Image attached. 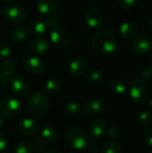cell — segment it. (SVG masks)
<instances>
[{"mask_svg": "<svg viewBox=\"0 0 152 153\" xmlns=\"http://www.w3.org/2000/svg\"><path fill=\"white\" fill-rule=\"evenodd\" d=\"M117 47V39L113 31L108 29L100 30L91 40L92 50L101 56H107L115 52Z\"/></svg>", "mask_w": 152, "mask_h": 153, "instance_id": "cell-1", "label": "cell"}, {"mask_svg": "<svg viewBox=\"0 0 152 153\" xmlns=\"http://www.w3.org/2000/svg\"><path fill=\"white\" fill-rule=\"evenodd\" d=\"M26 105L29 112L36 117H41L47 115L50 107L47 96L41 91H34L31 93L27 100Z\"/></svg>", "mask_w": 152, "mask_h": 153, "instance_id": "cell-2", "label": "cell"}, {"mask_svg": "<svg viewBox=\"0 0 152 153\" xmlns=\"http://www.w3.org/2000/svg\"><path fill=\"white\" fill-rule=\"evenodd\" d=\"M129 95L137 103H143L150 100L151 89L147 81L143 79L133 80L129 86Z\"/></svg>", "mask_w": 152, "mask_h": 153, "instance_id": "cell-3", "label": "cell"}, {"mask_svg": "<svg viewBox=\"0 0 152 153\" xmlns=\"http://www.w3.org/2000/svg\"><path fill=\"white\" fill-rule=\"evenodd\" d=\"M66 143L75 150H83L89 145V135L86 132L78 126L68 128L65 133Z\"/></svg>", "mask_w": 152, "mask_h": 153, "instance_id": "cell-4", "label": "cell"}, {"mask_svg": "<svg viewBox=\"0 0 152 153\" xmlns=\"http://www.w3.org/2000/svg\"><path fill=\"white\" fill-rule=\"evenodd\" d=\"M49 39L52 45L58 49L67 48L73 40L70 31L62 26H56L50 29Z\"/></svg>", "mask_w": 152, "mask_h": 153, "instance_id": "cell-5", "label": "cell"}, {"mask_svg": "<svg viewBox=\"0 0 152 153\" xmlns=\"http://www.w3.org/2000/svg\"><path fill=\"white\" fill-rule=\"evenodd\" d=\"M3 13L7 21L16 25L22 24L27 17L24 7L15 2L7 3L3 8Z\"/></svg>", "mask_w": 152, "mask_h": 153, "instance_id": "cell-6", "label": "cell"}, {"mask_svg": "<svg viewBox=\"0 0 152 153\" xmlns=\"http://www.w3.org/2000/svg\"><path fill=\"white\" fill-rule=\"evenodd\" d=\"M22 101L13 96H5L0 101V113L4 117H13L22 111Z\"/></svg>", "mask_w": 152, "mask_h": 153, "instance_id": "cell-7", "label": "cell"}, {"mask_svg": "<svg viewBox=\"0 0 152 153\" xmlns=\"http://www.w3.org/2000/svg\"><path fill=\"white\" fill-rule=\"evenodd\" d=\"M152 48V39L148 34L136 36L131 45V49L133 54L142 56L150 51Z\"/></svg>", "mask_w": 152, "mask_h": 153, "instance_id": "cell-8", "label": "cell"}, {"mask_svg": "<svg viewBox=\"0 0 152 153\" xmlns=\"http://www.w3.org/2000/svg\"><path fill=\"white\" fill-rule=\"evenodd\" d=\"M9 85L13 94L17 97L26 96L30 90V85L27 80L20 75L13 76L9 82Z\"/></svg>", "mask_w": 152, "mask_h": 153, "instance_id": "cell-9", "label": "cell"}, {"mask_svg": "<svg viewBox=\"0 0 152 153\" xmlns=\"http://www.w3.org/2000/svg\"><path fill=\"white\" fill-rule=\"evenodd\" d=\"M88 68V60L82 56H77L72 59L68 66L69 74L73 77L83 75Z\"/></svg>", "mask_w": 152, "mask_h": 153, "instance_id": "cell-10", "label": "cell"}, {"mask_svg": "<svg viewBox=\"0 0 152 153\" xmlns=\"http://www.w3.org/2000/svg\"><path fill=\"white\" fill-rule=\"evenodd\" d=\"M24 69L31 74H41L46 71L45 63L37 56H28L23 61Z\"/></svg>", "mask_w": 152, "mask_h": 153, "instance_id": "cell-11", "label": "cell"}, {"mask_svg": "<svg viewBox=\"0 0 152 153\" xmlns=\"http://www.w3.org/2000/svg\"><path fill=\"white\" fill-rule=\"evenodd\" d=\"M39 124L32 119L25 117L18 123V130L21 134L26 136H33L39 132Z\"/></svg>", "mask_w": 152, "mask_h": 153, "instance_id": "cell-12", "label": "cell"}, {"mask_svg": "<svg viewBox=\"0 0 152 153\" xmlns=\"http://www.w3.org/2000/svg\"><path fill=\"white\" fill-rule=\"evenodd\" d=\"M85 21L87 25L93 30H99L103 24V15L102 13L97 8H90L85 13Z\"/></svg>", "mask_w": 152, "mask_h": 153, "instance_id": "cell-13", "label": "cell"}, {"mask_svg": "<svg viewBox=\"0 0 152 153\" xmlns=\"http://www.w3.org/2000/svg\"><path fill=\"white\" fill-rule=\"evenodd\" d=\"M107 131V123L102 118L94 119L89 127V134L90 138L94 141L100 140L106 134Z\"/></svg>", "mask_w": 152, "mask_h": 153, "instance_id": "cell-14", "label": "cell"}, {"mask_svg": "<svg viewBox=\"0 0 152 153\" xmlns=\"http://www.w3.org/2000/svg\"><path fill=\"white\" fill-rule=\"evenodd\" d=\"M15 68V64L12 60L6 59L2 62L0 65V84H9L12 77L13 76Z\"/></svg>", "mask_w": 152, "mask_h": 153, "instance_id": "cell-15", "label": "cell"}, {"mask_svg": "<svg viewBox=\"0 0 152 153\" xmlns=\"http://www.w3.org/2000/svg\"><path fill=\"white\" fill-rule=\"evenodd\" d=\"M105 105L98 99H90L83 105V111L90 117H98L104 112Z\"/></svg>", "mask_w": 152, "mask_h": 153, "instance_id": "cell-16", "label": "cell"}, {"mask_svg": "<svg viewBox=\"0 0 152 153\" xmlns=\"http://www.w3.org/2000/svg\"><path fill=\"white\" fill-rule=\"evenodd\" d=\"M30 48L37 56H44L49 51V44L44 38L36 37L30 43Z\"/></svg>", "mask_w": 152, "mask_h": 153, "instance_id": "cell-17", "label": "cell"}, {"mask_svg": "<svg viewBox=\"0 0 152 153\" xmlns=\"http://www.w3.org/2000/svg\"><path fill=\"white\" fill-rule=\"evenodd\" d=\"M120 35L123 39L126 40L133 39L138 33V27L135 23L131 22H125L121 24L119 28Z\"/></svg>", "mask_w": 152, "mask_h": 153, "instance_id": "cell-18", "label": "cell"}, {"mask_svg": "<svg viewBox=\"0 0 152 153\" xmlns=\"http://www.w3.org/2000/svg\"><path fill=\"white\" fill-rule=\"evenodd\" d=\"M36 8L41 14L49 15L56 10V3L55 0H37Z\"/></svg>", "mask_w": 152, "mask_h": 153, "instance_id": "cell-19", "label": "cell"}, {"mask_svg": "<svg viewBox=\"0 0 152 153\" xmlns=\"http://www.w3.org/2000/svg\"><path fill=\"white\" fill-rule=\"evenodd\" d=\"M28 29H29V31L31 35L36 36V37H40L46 32L47 28L43 20L33 19L29 22Z\"/></svg>", "mask_w": 152, "mask_h": 153, "instance_id": "cell-20", "label": "cell"}, {"mask_svg": "<svg viewBox=\"0 0 152 153\" xmlns=\"http://www.w3.org/2000/svg\"><path fill=\"white\" fill-rule=\"evenodd\" d=\"M41 137L48 143H56L58 139V134L56 130L50 125H45L40 129Z\"/></svg>", "mask_w": 152, "mask_h": 153, "instance_id": "cell-21", "label": "cell"}, {"mask_svg": "<svg viewBox=\"0 0 152 153\" xmlns=\"http://www.w3.org/2000/svg\"><path fill=\"white\" fill-rule=\"evenodd\" d=\"M63 86V82L60 78L57 77H53L50 78L45 85V91L48 95H56L58 93Z\"/></svg>", "mask_w": 152, "mask_h": 153, "instance_id": "cell-22", "label": "cell"}, {"mask_svg": "<svg viewBox=\"0 0 152 153\" xmlns=\"http://www.w3.org/2000/svg\"><path fill=\"white\" fill-rule=\"evenodd\" d=\"M27 39V32L23 27L15 28L11 33V40L14 44H22Z\"/></svg>", "mask_w": 152, "mask_h": 153, "instance_id": "cell-23", "label": "cell"}, {"mask_svg": "<svg viewBox=\"0 0 152 153\" xmlns=\"http://www.w3.org/2000/svg\"><path fill=\"white\" fill-rule=\"evenodd\" d=\"M109 88H110V91L113 93L117 94V95H122V94L125 93V91L127 90L126 84L125 83L124 81H122L120 79H115V80H113L110 82Z\"/></svg>", "mask_w": 152, "mask_h": 153, "instance_id": "cell-24", "label": "cell"}, {"mask_svg": "<svg viewBox=\"0 0 152 153\" xmlns=\"http://www.w3.org/2000/svg\"><path fill=\"white\" fill-rule=\"evenodd\" d=\"M100 153H123V150L119 143L109 141L102 146Z\"/></svg>", "mask_w": 152, "mask_h": 153, "instance_id": "cell-25", "label": "cell"}, {"mask_svg": "<svg viewBox=\"0 0 152 153\" xmlns=\"http://www.w3.org/2000/svg\"><path fill=\"white\" fill-rule=\"evenodd\" d=\"M85 77L90 84H99L103 81V74L99 70H90L86 74Z\"/></svg>", "mask_w": 152, "mask_h": 153, "instance_id": "cell-26", "label": "cell"}, {"mask_svg": "<svg viewBox=\"0 0 152 153\" xmlns=\"http://www.w3.org/2000/svg\"><path fill=\"white\" fill-rule=\"evenodd\" d=\"M65 110L69 117H77L82 113V107L78 102L71 101L67 103L65 108Z\"/></svg>", "mask_w": 152, "mask_h": 153, "instance_id": "cell-27", "label": "cell"}, {"mask_svg": "<svg viewBox=\"0 0 152 153\" xmlns=\"http://www.w3.org/2000/svg\"><path fill=\"white\" fill-rule=\"evenodd\" d=\"M152 121V117L150 114V112L148 111H142L139 117H138V120H137V123H138V126L142 128H146L148 127L149 126H151Z\"/></svg>", "mask_w": 152, "mask_h": 153, "instance_id": "cell-28", "label": "cell"}, {"mask_svg": "<svg viewBox=\"0 0 152 153\" xmlns=\"http://www.w3.org/2000/svg\"><path fill=\"white\" fill-rule=\"evenodd\" d=\"M32 148L30 143L22 141L19 142L14 147V153H31Z\"/></svg>", "mask_w": 152, "mask_h": 153, "instance_id": "cell-29", "label": "cell"}, {"mask_svg": "<svg viewBox=\"0 0 152 153\" xmlns=\"http://www.w3.org/2000/svg\"><path fill=\"white\" fill-rule=\"evenodd\" d=\"M106 134H107V136L111 141H114V140H116V139H118L120 137V135H121V130H120V128L117 126L113 125V126H111L106 131Z\"/></svg>", "mask_w": 152, "mask_h": 153, "instance_id": "cell-30", "label": "cell"}, {"mask_svg": "<svg viewBox=\"0 0 152 153\" xmlns=\"http://www.w3.org/2000/svg\"><path fill=\"white\" fill-rule=\"evenodd\" d=\"M11 55H12V48L4 42L0 43V59H6Z\"/></svg>", "mask_w": 152, "mask_h": 153, "instance_id": "cell-31", "label": "cell"}, {"mask_svg": "<svg viewBox=\"0 0 152 153\" xmlns=\"http://www.w3.org/2000/svg\"><path fill=\"white\" fill-rule=\"evenodd\" d=\"M138 0H117L119 6L124 10H131L136 4Z\"/></svg>", "mask_w": 152, "mask_h": 153, "instance_id": "cell-32", "label": "cell"}, {"mask_svg": "<svg viewBox=\"0 0 152 153\" xmlns=\"http://www.w3.org/2000/svg\"><path fill=\"white\" fill-rule=\"evenodd\" d=\"M43 21H44V22H45V24H46V26H47V29H50V28L52 29V28L56 27V22H57L56 18L54 15H52V14L47 15V17Z\"/></svg>", "mask_w": 152, "mask_h": 153, "instance_id": "cell-33", "label": "cell"}, {"mask_svg": "<svg viewBox=\"0 0 152 153\" xmlns=\"http://www.w3.org/2000/svg\"><path fill=\"white\" fill-rule=\"evenodd\" d=\"M142 77L145 81L152 80V65H149L145 67L142 72Z\"/></svg>", "mask_w": 152, "mask_h": 153, "instance_id": "cell-34", "label": "cell"}, {"mask_svg": "<svg viewBox=\"0 0 152 153\" xmlns=\"http://www.w3.org/2000/svg\"><path fill=\"white\" fill-rule=\"evenodd\" d=\"M9 142L6 135L0 132V152H4L8 147Z\"/></svg>", "mask_w": 152, "mask_h": 153, "instance_id": "cell-35", "label": "cell"}, {"mask_svg": "<svg viewBox=\"0 0 152 153\" xmlns=\"http://www.w3.org/2000/svg\"><path fill=\"white\" fill-rule=\"evenodd\" d=\"M143 138H144V142H145L146 145L152 148V128H148L144 132Z\"/></svg>", "mask_w": 152, "mask_h": 153, "instance_id": "cell-36", "label": "cell"}, {"mask_svg": "<svg viewBox=\"0 0 152 153\" xmlns=\"http://www.w3.org/2000/svg\"><path fill=\"white\" fill-rule=\"evenodd\" d=\"M45 153H62L60 151L58 150H55V149H51V150H48Z\"/></svg>", "mask_w": 152, "mask_h": 153, "instance_id": "cell-37", "label": "cell"}, {"mask_svg": "<svg viewBox=\"0 0 152 153\" xmlns=\"http://www.w3.org/2000/svg\"><path fill=\"white\" fill-rule=\"evenodd\" d=\"M4 119H3V117L0 116V129H2V128H3V126H4Z\"/></svg>", "mask_w": 152, "mask_h": 153, "instance_id": "cell-38", "label": "cell"}, {"mask_svg": "<svg viewBox=\"0 0 152 153\" xmlns=\"http://www.w3.org/2000/svg\"><path fill=\"white\" fill-rule=\"evenodd\" d=\"M149 109H150V111L152 112V99L150 100V102H149Z\"/></svg>", "mask_w": 152, "mask_h": 153, "instance_id": "cell-39", "label": "cell"}, {"mask_svg": "<svg viewBox=\"0 0 152 153\" xmlns=\"http://www.w3.org/2000/svg\"><path fill=\"white\" fill-rule=\"evenodd\" d=\"M149 24H150V27L152 29V15L151 17L150 18V22H149Z\"/></svg>", "mask_w": 152, "mask_h": 153, "instance_id": "cell-40", "label": "cell"}, {"mask_svg": "<svg viewBox=\"0 0 152 153\" xmlns=\"http://www.w3.org/2000/svg\"><path fill=\"white\" fill-rule=\"evenodd\" d=\"M3 2H5V3H11V2H13V0H2Z\"/></svg>", "mask_w": 152, "mask_h": 153, "instance_id": "cell-41", "label": "cell"}, {"mask_svg": "<svg viewBox=\"0 0 152 153\" xmlns=\"http://www.w3.org/2000/svg\"><path fill=\"white\" fill-rule=\"evenodd\" d=\"M151 62H152V52H151Z\"/></svg>", "mask_w": 152, "mask_h": 153, "instance_id": "cell-42", "label": "cell"}, {"mask_svg": "<svg viewBox=\"0 0 152 153\" xmlns=\"http://www.w3.org/2000/svg\"><path fill=\"white\" fill-rule=\"evenodd\" d=\"M146 153H152V151H149V152H147Z\"/></svg>", "mask_w": 152, "mask_h": 153, "instance_id": "cell-43", "label": "cell"}, {"mask_svg": "<svg viewBox=\"0 0 152 153\" xmlns=\"http://www.w3.org/2000/svg\"><path fill=\"white\" fill-rule=\"evenodd\" d=\"M0 153H6V152H0Z\"/></svg>", "mask_w": 152, "mask_h": 153, "instance_id": "cell-44", "label": "cell"}]
</instances>
